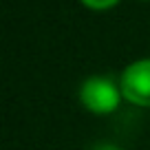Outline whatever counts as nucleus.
Listing matches in <instances>:
<instances>
[{
    "instance_id": "nucleus-1",
    "label": "nucleus",
    "mask_w": 150,
    "mask_h": 150,
    "mask_svg": "<svg viewBox=\"0 0 150 150\" xmlns=\"http://www.w3.org/2000/svg\"><path fill=\"white\" fill-rule=\"evenodd\" d=\"M124 99L122 86L108 75H91L80 86V104L93 115H110Z\"/></svg>"
},
{
    "instance_id": "nucleus-2",
    "label": "nucleus",
    "mask_w": 150,
    "mask_h": 150,
    "mask_svg": "<svg viewBox=\"0 0 150 150\" xmlns=\"http://www.w3.org/2000/svg\"><path fill=\"white\" fill-rule=\"evenodd\" d=\"M119 86L128 104L139 108H150V57L130 62L122 71Z\"/></svg>"
},
{
    "instance_id": "nucleus-3",
    "label": "nucleus",
    "mask_w": 150,
    "mask_h": 150,
    "mask_svg": "<svg viewBox=\"0 0 150 150\" xmlns=\"http://www.w3.org/2000/svg\"><path fill=\"white\" fill-rule=\"evenodd\" d=\"M80 2L93 11H106V9H112L115 5H119V0H80Z\"/></svg>"
},
{
    "instance_id": "nucleus-4",
    "label": "nucleus",
    "mask_w": 150,
    "mask_h": 150,
    "mask_svg": "<svg viewBox=\"0 0 150 150\" xmlns=\"http://www.w3.org/2000/svg\"><path fill=\"white\" fill-rule=\"evenodd\" d=\"M91 150H122L117 144H110V141H102V144H95Z\"/></svg>"
}]
</instances>
